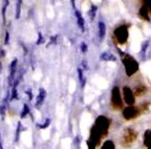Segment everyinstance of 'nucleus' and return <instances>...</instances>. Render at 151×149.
<instances>
[{"label": "nucleus", "instance_id": "4be33fe9", "mask_svg": "<svg viewBox=\"0 0 151 149\" xmlns=\"http://www.w3.org/2000/svg\"><path fill=\"white\" fill-rule=\"evenodd\" d=\"M78 73H79V80H80L81 84H82V86L84 85L85 83V80L83 79V71H82V68H79L78 69Z\"/></svg>", "mask_w": 151, "mask_h": 149}, {"label": "nucleus", "instance_id": "393cba45", "mask_svg": "<svg viewBox=\"0 0 151 149\" xmlns=\"http://www.w3.org/2000/svg\"><path fill=\"white\" fill-rule=\"evenodd\" d=\"M81 50H82L83 54L87 53V44L85 42H81Z\"/></svg>", "mask_w": 151, "mask_h": 149}, {"label": "nucleus", "instance_id": "a211bd4d", "mask_svg": "<svg viewBox=\"0 0 151 149\" xmlns=\"http://www.w3.org/2000/svg\"><path fill=\"white\" fill-rule=\"evenodd\" d=\"M97 9L98 7L96 6V5H91V7H90V11H89V17H90V19L93 20L94 19V17H96V14H97Z\"/></svg>", "mask_w": 151, "mask_h": 149}, {"label": "nucleus", "instance_id": "f8f14e48", "mask_svg": "<svg viewBox=\"0 0 151 149\" xmlns=\"http://www.w3.org/2000/svg\"><path fill=\"white\" fill-rule=\"evenodd\" d=\"M139 17H141L142 19L146 20V21H149V11L147 10L146 6L142 5V6L139 7Z\"/></svg>", "mask_w": 151, "mask_h": 149}, {"label": "nucleus", "instance_id": "39448f33", "mask_svg": "<svg viewBox=\"0 0 151 149\" xmlns=\"http://www.w3.org/2000/svg\"><path fill=\"white\" fill-rule=\"evenodd\" d=\"M141 109L139 107H135L133 105H129L128 107H126L124 110H123V117L126 119V120H133V119L137 118L141 114Z\"/></svg>", "mask_w": 151, "mask_h": 149}, {"label": "nucleus", "instance_id": "6ab92c4d", "mask_svg": "<svg viewBox=\"0 0 151 149\" xmlns=\"http://www.w3.org/2000/svg\"><path fill=\"white\" fill-rule=\"evenodd\" d=\"M29 112V108L26 104L23 105V108H22V112H21V118H24V117L27 116V114Z\"/></svg>", "mask_w": 151, "mask_h": 149}, {"label": "nucleus", "instance_id": "423d86ee", "mask_svg": "<svg viewBox=\"0 0 151 149\" xmlns=\"http://www.w3.org/2000/svg\"><path fill=\"white\" fill-rule=\"evenodd\" d=\"M123 96H124V101L126 102V104L128 105H133L135 102V95L134 92L132 91L131 88L128 86H125L123 88Z\"/></svg>", "mask_w": 151, "mask_h": 149}, {"label": "nucleus", "instance_id": "c756f323", "mask_svg": "<svg viewBox=\"0 0 151 149\" xmlns=\"http://www.w3.org/2000/svg\"><path fill=\"white\" fill-rule=\"evenodd\" d=\"M71 5H73V7L76 10V4H75V0H71Z\"/></svg>", "mask_w": 151, "mask_h": 149}, {"label": "nucleus", "instance_id": "cd10ccee", "mask_svg": "<svg viewBox=\"0 0 151 149\" xmlns=\"http://www.w3.org/2000/svg\"><path fill=\"white\" fill-rule=\"evenodd\" d=\"M82 65H83V66H84V69H88V65H87V62L85 61V60H84V61H82Z\"/></svg>", "mask_w": 151, "mask_h": 149}, {"label": "nucleus", "instance_id": "dca6fc26", "mask_svg": "<svg viewBox=\"0 0 151 149\" xmlns=\"http://www.w3.org/2000/svg\"><path fill=\"white\" fill-rule=\"evenodd\" d=\"M9 0H4V2H3V6H2V20H3V23H5V21H6L5 12H6L7 5H9Z\"/></svg>", "mask_w": 151, "mask_h": 149}, {"label": "nucleus", "instance_id": "7ed1b4c3", "mask_svg": "<svg viewBox=\"0 0 151 149\" xmlns=\"http://www.w3.org/2000/svg\"><path fill=\"white\" fill-rule=\"evenodd\" d=\"M137 137V132L135 130L128 128L125 130V132L123 135V145L124 146H131L132 143L134 142Z\"/></svg>", "mask_w": 151, "mask_h": 149}, {"label": "nucleus", "instance_id": "bb28decb", "mask_svg": "<svg viewBox=\"0 0 151 149\" xmlns=\"http://www.w3.org/2000/svg\"><path fill=\"white\" fill-rule=\"evenodd\" d=\"M9 32H6V33H5L4 44H5V45H7V44H9Z\"/></svg>", "mask_w": 151, "mask_h": 149}, {"label": "nucleus", "instance_id": "4468645a", "mask_svg": "<svg viewBox=\"0 0 151 149\" xmlns=\"http://www.w3.org/2000/svg\"><path fill=\"white\" fill-rule=\"evenodd\" d=\"M147 91V88L145 87L144 85H139L134 88V95L135 96H142V95H145Z\"/></svg>", "mask_w": 151, "mask_h": 149}, {"label": "nucleus", "instance_id": "7c9ffc66", "mask_svg": "<svg viewBox=\"0 0 151 149\" xmlns=\"http://www.w3.org/2000/svg\"><path fill=\"white\" fill-rule=\"evenodd\" d=\"M1 71H2V64L0 62V73H1Z\"/></svg>", "mask_w": 151, "mask_h": 149}, {"label": "nucleus", "instance_id": "9d476101", "mask_svg": "<svg viewBox=\"0 0 151 149\" xmlns=\"http://www.w3.org/2000/svg\"><path fill=\"white\" fill-rule=\"evenodd\" d=\"M45 96H46V91H45L44 88H40L39 89V94H38L37 100H36V107H39L43 103L45 99Z\"/></svg>", "mask_w": 151, "mask_h": 149}, {"label": "nucleus", "instance_id": "f257e3e1", "mask_svg": "<svg viewBox=\"0 0 151 149\" xmlns=\"http://www.w3.org/2000/svg\"><path fill=\"white\" fill-rule=\"evenodd\" d=\"M123 63H124L126 73H127L128 77L133 76V75L139 71V64H137V62L135 61L131 56H129V55H126L125 57H124Z\"/></svg>", "mask_w": 151, "mask_h": 149}, {"label": "nucleus", "instance_id": "f03ea898", "mask_svg": "<svg viewBox=\"0 0 151 149\" xmlns=\"http://www.w3.org/2000/svg\"><path fill=\"white\" fill-rule=\"evenodd\" d=\"M111 104L114 109H121L123 107V100L119 87H113L111 91Z\"/></svg>", "mask_w": 151, "mask_h": 149}, {"label": "nucleus", "instance_id": "5701e85b", "mask_svg": "<svg viewBox=\"0 0 151 149\" xmlns=\"http://www.w3.org/2000/svg\"><path fill=\"white\" fill-rule=\"evenodd\" d=\"M17 98H18V91H17V86H14V87H13L12 97H11V99L14 100V99H17Z\"/></svg>", "mask_w": 151, "mask_h": 149}, {"label": "nucleus", "instance_id": "412c9836", "mask_svg": "<svg viewBox=\"0 0 151 149\" xmlns=\"http://www.w3.org/2000/svg\"><path fill=\"white\" fill-rule=\"evenodd\" d=\"M102 149H114V145H113V143L111 141H108V142H106L104 144Z\"/></svg>", "mask_w": 151, "mask_h": 149}, {"label": "nucleus", "instance_id": "b1692460", "mask_svg": "<svg viewBox=\"0 0 151 149\" xmlns=\"http://www.w3.org/2000/svg\"><path fill=\"white\" fill-rule=\"evenodd\" d=\"M50 119H46V121H45V123L41 124V125H40V124H38L37 126H38L39 128H42V129H44V128H46L47 126L50 125Z\"/></svg>", "mask_w": 151, "mask_h": 149}, {"label": "nucleus", "instance_id": "2eb2a0df", "mask_svg": "<svg viewBox=\"0 0 151 149\" xmlns=\"http://www.w3.org/2000/svg\"><path fill=\"white\" fill-rule=\"evenodd\" d=\"M21 5H22V0H17L16 1V12H15V18L19 19L20 15H21Z\"/></svg>", "mask_w": 151, "mask_h": 149}, {"label": "nucleus", "instance_id": "c85d7f7f", "mask_svg": "<svg viewBox=\"0 0 151 149\" xmlns=\"http://www.w3.org/2000/svg\"><path fill=\"white\" fill-rule=\"evenodd\" d=\"M26 92H27V95H28V98H29V100H32V98H33V97H32V91H31V89H28Z\"/></svg>", "mask_w": 151, "mask_h": 149}, {"label": "nucleus", "instance_id": "20e7f679", "mask_svg": "<svg viewBox=\"0 0 151 149\" xmlns=\"http://www.w3.org/2000/svg\"><path fill=\"white\" fill-rule=\"evenodd\" d=\"M128 34L129 33H128L127 25L119 26L118 29L116 30V32H114V36H116V40L119 41L120 44L126 43V41H127V39H128Z\"/></svg>", "mask_w": 151, "mask_h": 149}, {"label": "nucleus", "instance_id": "6e6552de", "mask_svg": "<svg viewBox=\"0 0 151 149\" xmlns=\"http://www.w3.org/2000/svg\"><path fill=\"white\" fill-rule=\"evenodd\" d=\"M75 15H76V18H77V23H78L81 32H84V30H85V21H84V18H83L82 14H81V13L79 12L77 9H76V10H75Z\"/></svg>", "mask_w": 151, "mask_h": 149}, {"label": "nucleus", "instance_id": "0eeeda50", "mask_svg": "<svg viewBox=\"0 0 151 149\" xmlns=\"http://www.w3.org/2000/svg\"><path fill=\"white\" fill-rule=\"evenodd\" d=\"M17 64H18L17 59H14L12 61V63H11V66H9V84H13V81H14L15 75H16V71H17Z\"/></svg>", "mask_w": 151, "mask_h": 149}, {"label": "nucleus", "instance_id": "2f4dec72", "mask_svg": "<svg viewBox=\"0 0 151 149\" xmlns=\"http://www.w3.org/2000/svg\"><path fill=\"white\" fill-rule=\"evenodd\" d=\"M0 148L2 149V145H1V141H0Z\"/></svg>", "mask_w": 151, "mask_h": 149}, {"label": "nucleus", "instance_id": "aec40b11", "mask_svg": "<svg viewBox=\"0 0 151 149\" xmlns=\"http://www.w3.org/2000/svg\"><path fill=\"white\" fill-rule=\"evenodd\" d=\"M142 1H143V5L147 7L149 13H151V0H142Z\"/></svg>", "mask_w": 151, "mask_h": 149}, {"label": "nucleus", "instance_id": "ddd939ff", "mask_svg": "<svg viewBox=\"0 0 151 149\" xmlns=\"http://www.w3.org/2000/svg\"><path fill=\"white\" fill-rule=\"evenodd\" d=\"M100 59L103 61H116V58L111 54L110 52H104L103 54L100 56Z\"/></svg>", "mask_w": 151, "mask_h": 149}, {"label": "nucleus", "instance_id": "a878e982", "mask_svg": "<svg viewBox=\"0 0 151 149\" xmlns=\"http://www.w3.org/2000/svg\"><path fill=\"white\" fill-rule=\"evenodd\" d=\"M43 42V36L41 33H38V40H37V45H40Z\"/></svg>", "mask_w": 151, "mask_h": 149}, {"label": "nucleus", "instance_id": "1a4fd4ad", "mask_svg": "<svg viewBox=\"0 0 151 149\" xmlns=\"http://www.w3.org/2000/svg\"><path fill=\"white\" fill-rule=\"evenodd\" d=\"M98 33H99L100 40H103L105 38V35H106V25H105L104 22L100 21L98 23Z\"/></svg>", "mask_w": 151, "mask_h": 149}, {"label": "nucleus", "instance_id": "9b49d317", "mask_svg": "<svg viewBox=\"0 0 151 149\" xmlns=\"http://www.w3.org/2000/svg\"><path fill=\"white\" fill-rule=\"evenodd\" d=\"M144 145L147 149H151V130L148 129L144 133Z\"/></svg>", "mask_w": 151, "mask_h": 149}, {"label": "nucleus", "instance_id": "f3484780", "mask_svg": "<svg viewBox=\"0 0 151 149\" xmlns=\"http://www.w3.org/2000/svg\"><path fill=\"white\" fill-rule=\"evenodd\" d=\"M6 107H7V103H6V99L0 104V114L1 116H4L5 114V111H6Z\"/></svg>", "mask_w": 151, "mask_h": 149}]
</instances>
